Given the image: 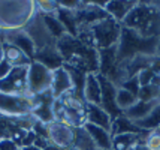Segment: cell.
<instances>
[{
	"label": "cell",
	"mask_w": 160,
	"mask_h": 150,
	"mask_svg": "<svg viewBox=\"0 0 160 150\" xmlns=\"http://www.w3.org/2000/svg\"><path fill=\"white\" fill-rule=\"evenodd\" d=\"M57 50L63 59V65L82 74H99V50L81 42L70 35L57 41Z\"/></svg>",
	"instance_id": "obj_1"
},
{
	"label": "cell",
	"mask_w": 160,
	"mask_h": 150,
	"mask_svg": "<svg viewBox=\"0 0 160 150\" xmlns=\"http://www.w3.org/2000/svg\"><path fill=\"white\" fill-rule=\"evenodd\" d=\"M121 26L136 32L142 38H159L160 9L154 6L153 2H136Z\"/></svg>",
	"instance_id": "obj_2"
},
{
	"label": "cell",
	"mask_w": 160,
	"mask_h": 150,
	"mask_svg": "<svg viewBox=\"0 0 160 150\" xmlns=\"http://www.w3.org/2000/svg\"><path fill=\"white\" fill-rule=\"evenodd\" d=\"M36 14L35 2H0V32L22 30Z\"/></svg>",
	"instance_id": "obj_3"
},
{
	"label": "cell",
	"mask_w": 160,
	"mask_h": 150,
	"mask_svg": "<svg viewBox=\"0 0 160 150\" xmlns=\"http://www.w3.org/2000/svg\"><path fill=\"white\" fill-rule=\"evenodd\" d=\"M121 30L123 26L111 17H106L105 20L91 26L90 33L96 50H108L117 47L121 38Z\"/></svg>",
	"instance_id": "obj_4"
},
{
	"label": "cell",
	"mask_w": 160,
	"mask_h": 150,
	"mask_svg": "<svg viewBox=\"0 0 160 150\" xmlns=\"http://www.w3.org/2000/svg\"><path fill=\"white\" fill-rule=\"evenodd\" d=\"M33 110H35L33 96L0 93V116L8 119H21L32 116Z\"/></svg>",
	"instance_id": "obj_5"
},
{
	"label": "cell",
	"mask_w": 160,
	"mask_h": 150,
	"mask_svg": "<svg viewBox=\"0 0 160 150\" xmlns=\"http://www.w3.org/2000/svg\"><path fill=\"white\" fill-rule=\"evenodd\" d=\"M51 83H52V71L33 60L27 69V95L38 96L49 92Z\"/></svg>",
	"instance_id": "obj_6"
},
{
	"label": "cell",
	"mask_w": 160,
	"mask_h": 150,
	"mask_svg": "<svg viewBox=\"0 0 160 150\" xmlns=\"http://www.w3.org/2000/svg\"><path fill=\"white\" fill-rule=\"evenodd\" d=\"M22 30L30 36V39L35 44L36 50H42V48H45V47H52V45L57 44V41L54 39V36L49 33L48 27L45 26V21H43L42 14H39V12L28 21V24Z\"/></svg>",
	"instance_id": "obj_7"
},
{
	"label": "cell",
	"mask_w": 160,
	"mask_h": 150,
	"mask_svg": "<svg viewBox=\"0 0 160 150\" xmlns=\"http://www.w3.org/2000/svg\"><path fill=\"white\" fill-rule=\"evenodd\" d=\"M47 128H48V140L52 146H56L60 150L73 149L75 128H70L68 125H63L54 120L49 122Z\"/></svg>",
	"instance_id": "obj_8"
},
{
	"label": "cell",
	"mask_w": 160,
	"mask_h": 150,
	"mask_svg": "<svg viewBox=\"0 0 160 150\" xmlns=\"http://www.w3.org/2000/svg\"><path fill=\"white\" fill-rule=\"evenodd\" d=\"M27 69L28 68H12L8 77L0 80V93L27 95Z\"/></svg>",
	"instance_id": "obj_9"
},
{
	"label": "cell",
	"mask_w": 160,
	"mask_h": 150,
	"mask_svg": "<svg viewBox=\"0 0 160 150\" xmlns=\"http://www.w3.org/2000/svg\"><path fill=\"white\" fill-rule=\"evenodd\" d=\"M98 77H99V83H100V92H102L100 93V107L109 114L112 120H115L117 117L123 114L118 110L117 104H115V95H117V89L118 87L108 78H105L103 75H100V74H98Z\"/></svg>",
	"instance_id": "obj_10"
},
{
	"label": "cell",
	"mask_w": 160,
	"mask_h": 150,
	"mask_svg": "<svg viewBox=\"0 0 160 150\" xmlns=\"http://www.w3.org/2000/svg\"><path fill=\"white\" fill-rule=\"evenodd\" d=\"M51 95L54 99H58L62 98L63 95L75 90L73 87V81H72V77L68 72V69L62 66L56 71H52V83H51Z\"/></svg>",
	"instance_id": "obj_11"
},
{
	"label": "cell",
	"mask_w": 160,
	"mask_h": 150,
	"mask_svg": "<svg viewBox=\"0 0 160 150\" xmlns=\"http://www.w3.org/2000/svg\"><path fill=\"white\" fill-rule=\"evenodd\" d=\"M5 42L12 44L17 48H20L28 59H35L36 54V47L33 41L30 39V36L24 32V30H18V32H11V33H5Z\"/></svg>",
	"instance_id": "obj_12"
},
{
	"label": "cell",
	"mask_w": 160,
	"mask_h": 150,
	"mask_svg": "<svg viewBox=\"0 0 160 150\" xmlns=\"http://www.w3.org/2000/svg\"><path fill=\"white\" fill-rule=\"evenodd\" d=\"M35 62H39L43 66H47L51 71H56L58 68L63 66V59L60 56V53L57 50V44L52 47H45L42 50H36L35 54Z\"/></svg>",
	"instance_id": "obj_13"
},
{
	"label": "cell",
	"mask_w": 160,
	"mask_h": 150,
	"mask_svg": "<svg viewBox=\"0 0 160 150\" xmlns=\"http://www.w3.org/2000/svg\"><path fill=\"white\" fill-rule=\"evenodd\" d=\"M85 120H87V123L96 125L99 128H103V129H106V131L111 132L112 119L109 117V114H108L100 105L87 104V108H85Z\"/></svg>",
	"instance_id": "obj_14"
},
{
	"label": "cell",
	"mask_w": 160,
	"mask_h": 150,
	"mask_svg": "<svg viewBox=\"0 0 160 150\" xmlns=\"http://www.w3.org/2000/svg\"><path fill=\"white\" fill-rule=\"evenodd\" d=\"M100 83L98 74H87L82 87V98L85 104L100 105Z\"/></svg>",
	"instance_id": "obj_15"
},
{
	"label": "cell",
	"mask_w": 160,
	"mask_h": 150,
	"mask_svg": "<svg viewBox=\"0 0 160 150\" xmlns=\"http://www.w3.org/2000/svg\"><path fill=\"white\" fill-rule=\"evenodd\" d=\"M84 129L87 131V134L91 137V140L98 146L99 150H111L112 149V135L109 131L103 128H99L96 125L85 123Z\"/></svg>",
	"instance_id": "obj_16"
},
{
	"label": "cell",
	"mask_w": 160,
	"mask_h": 150,
	"mask_svg": "<svg viewBox=\"0 0 160 150\" xmlns=\"http://www.w3.org/2000/svg\"><path fill=\"white\" fill-rule=\"evenodd\" d=\"M157 105H159V101H151V102H142V101H138L132 108H129L127 111H124L123 116H126L129 120L138 123V122L147 119L148 116L153 113V110L157 107Z\"/></svg>",
	"instance_id": "obj_17"
},
{
	"label": "cell",
	"mask_w": 160,
	"mask_h": 150,
	"mask_svg": "<svg viewBox=\"0 0 160 150\" xmlns=\"http://www.w3.org/2000/svg\"><path fill=\"white\" fill-rule=\"evenodd\" d=\"M3 50H5V60H6L12 68H28L30 63L33 62V60L28 59L20 48H17L12 44L3 42Z\"/></svg>",
	"instance_id": "obj_18"
},
{
	"label": "cell",
	"mask_w": 160,
	"mask_h": 150,
	"mask_svg": "<svg viewBox=\"0 0 160 150\" xmlns=\"http://www.w3.org/2000/svg\"><path fill=\"white\" fill-rule=\"evenodd\" d=\"M135 5H136V2H117V0H112V2H106L105 11L111 18H114L115 21H118L121 24Z\"/></svg>",
	"instance_id": "obj_19"
},
{
	"label": "cell",
	"mask_w": 160,
	"mask_h": 150,
	"mask_svg": "<svg viewBox=\"0 0 160 150\" xmlns=\"http://www.w3.org/2000/svg\"><path fill=\"white\" fill-rule=\"evenodd\" d=\"M147 131H142V129L135 123V122L129 120L126 116H120L115 120H112V128H111V135H123V134H145Z\"/></svg>",
	"instance_id": "obj_20"
},
{
	"label": "cell",
	"mask_w": 160,
	"mask_h": 150,
	"mask_svg": "<svg viewBox=\"0 0 160 150\" xmlns=\"http://www.w3.org/2000/svg\"><path fill=\"white\" fill-rule=\"evenodd\" d=\"M141 144L139 134H123L112 137V150H135Z\"/></svg>",
	"instance_id": "obj_21"
},
{
	"label": "cell",
	"mask_w": 160,
	"mask_h": 150,
	"mask_svg": "<svg viewBox=\"0 0 160 150\" xmlns=\"http://www.w3.org/2000/svg\"><path fill=\"white\" fill-rule=\"evenodd\" d=\"M56 17L58 18V21L62 23V26L64 27L66 33L70 36H73V38H77L78 24H77V18H75V12H73V11H68V9L58 8V11L56 12Z\"/></svg>",
	"instance_id": "obj_22"
},
{
	"label": "cell",
	"mask_w": 160,
	"mask_h": 150,
	"mask_svg": "<svg viewBox=\"0 0 160 150\" xmlns=\"http://www.w3.org/2000/svg\"><path fill=\"white\" fill-rule=\"evenodd\" d=\"M75 150H99L91 137L87 134V131L82 128H75V141H73Z\"/></svg>",
	"instance_id": "obj_23"
},
{
	"label": "cell",
	"mask_w": 160,
	"mask_h": 150,
	"mask_svg": "<svg viewBox=\"0 0 160 150\" xmlns=\"http://www.w3.org/2000/svg\"><path fill=\"white\" fill-rule=\"evenodd\" d=\"M136 102H138V98H136L135 95H132L130 92H127L123 87H118V89H117L115 104H117V107H118V110L121 113H124L129 108H132Z\"/></svg>",
	"instance_id": "obj_24"
},
{
	"label": "cell",
	"mask_w": 160,
	"mask_h": 150,
	"mask_svg": "<svg viewBox=\"0 0 160 150\" xmlns=\"http://www.w3.org/2000/svg\"><path fill=\"white\" fill-rule=\"evenodd\" d=\"M42 17H43L45 26L48 27L49 33L54 36L56 41H58L62 36L66 35V30H64V27L62 26V23L58 21V18L56 17V14L54 15H42Z\"/></svg>",
	"instance_id": "obj_25"
},
{
	"label": "cell",
	"mask_w": 160,
	"mask_h": 150,
	"mask_svg": "<svg viewBox=\"0 0 160 150\" xmlns=\"http://www.w3.org/2000/svg\"><path fill=\"white\" fill-rule=\"evenodd\" d=\"M138 126H139L142 131H147V132H150V131H156V129L160 128V104L157 107L153 110V113L148 116L147 119L144 120H141L136 123Z\"/></svg>",
	"instance_id": "obj_26"
},
{
	"label": "cell",
	"mask_w": 160,
	"mask_h": 150,
	"mask_svg": "<svg viewBox=\"0 0 160 150\" xmlns=\"http://www.w3.org/2000/svg\"><path fill=\"white\" fill-rule=\"evenodd\" d=\"M157 96H159V87L151 86V84L141 87L138 92V101H142V102L157 101Z\"/></svg>",
	"instance_id": "obj_27"
},
{
	"label": "cell",
	"mask_w": 160,
	"mask_h": 150,
	"mask_svg": "<svg viewBox=\"0 0 160 150\" xmlns=\"http://www.w3.org/2000/svg\"><path fill=\"white\" fill-rule=\"evenodd\" d=\"M35 3L38 12L42 15H54L58 11V3L52 0H48V2L43 0V2H35Z\"/></svg>",
	"instance_id": "obj_28"
},
{
	"label": "cell",
	"mask_w": 160,
	"mask_h": 150,
	"mask_svg": "<svg viewBox=\"0 0 160 150\" xmlns=\"http://www.w3.org/2000/svg\"><path fill=\"white\" fill-rule=\"evenodd\" d=\"M144 147L147 150H160V134L159 131H150L144 140Z\"/></svg>",
	"instance_id": "obj_29"
},
{
	"label": "cell",
	"mask_w": 160,
	"mask_h": 150,
	"mask_svg": "<svg viewBox=\"0 0 160 150\" xmlns=\"http://www.w3.org/2000/svg\"><path fill=\"white\" fill-rule=\"evenodd\" d=\"M154 77H156V74H154L150 68H145V69H142V71H139L136 74V78H138V83H139L141 87L151 84V81H153Z\"/></svg>",
	"instance_id": "obj_30"
},
{
	"label": "cell",
	"mask_w": 160,
	"mask_h": 150,
	"mask_svg": "<svg viewBox=\"0 0 160 150\" xmlns=\"http://www.w3.org/2000/svg\"><path fill=\"white\" fill-rule=\"evenodd\" d=\"M120 87H123V89H126L127 92H130L132 95H135L136 98H138V92H139V83H138V78H136V75L135 77H130V78L124 80L121 84H120Z\"/></svg>",
	"instance_id": "obj_31"
},
{
	"label": "cell",
	"mask_w": 160,
	"mask_h": 150,
	"mask_svg": "<svg viewBox=\"0 0 160 150\" xmlns=\"http://www.w3.org/2000/svg\"><path fill=\"white\" fill-rule=\"evenodd\" d=\"M20 146L12 138H0V150H18Z\"/></svg>",
	"instance_id": "obj_32"
},
{
	"label": "cell",
	"mask_w": 160,
	"mask_h": 150,
	"mask_svg": "<svg viewBox=\"0 0 160 150\" xmlns=\"http://www.w3.org/2000/svg\"><path fill=\"white\" fill-rule=\"evenodd\" d=\"M11 71H12V66L8 63L6 60H3V62L0 63V80H3L5 77H8Z\"/></svg>",
	"instance_id": "obj_33"
},
{
	"label": "cell",
	"mask_w": 160,
	"mask_h": 150,
	"mask_svg": "<svg viewBox=\"0 0 160 150\" xmlns=\"http://www.w3.org/2000/svg\"><path fill=\"white\" fill-rule=\"evenodd\" d=\"M150 69L156 74V75H159L160 74V59L159 57H154L151 60V63H150Z\"/></svg>",
	"instance_id": "obj_34"
},
{
	"label": "cell",
	"mask_w": 160,
	"mask_h": 150,
	"mask_svg": "<svg viewBox=\"0 0 160 150\" xmlns=\"http://www.w3.org/2000/svg\"><path fill=\"white\" fill-rule=\"evenodd\" d=\"M5 60V50H3V42H0V63Z\"/></svg>",
	"instance_id": "obj_35"
},
{
	"label": "cell",
	"mask_w": 160,
	"mask_h": 150,
	"mask_svg": "<svg viewBox=\"0 0 160 150\" xmlns=\"http://www.w3.org/2000/svg\"><path fill=\"white\" fill-rule=\"evenodd\" d=\"M24 150H43L42 147H39V146H36V144H33V146H28V147H22Z\"/></svg>",
	"instance_id": "obj_36"
},
{
	"label": "cell",
	"mask_w": 160,
	"mask_h": 150,
	"mask_svg": "<svg viewBox=\"0 0 160 150\" xmlns=\"http://www.w3.org/2000/svg\"><path fill=\"white\" fill-rule=\"evenodd\" d=\"M156 57L160 59V36H159V41H157V48H156Z\"/></svg>",
	"instance_id": "obj_37"
},
{
	"label": "cell",
	"mask_w": 160,
	"mask_h": 150,
	"mask_svg": "<svg viewBox=\"0 0 160 150\" xmlns=\"http://www.w3.org/2000/svg\"><path fill=\"white\" fill-rule=\"evenodd\" d=\"M157 101H159V104H160V89H159V96H157Z\"/></svg>",
	"instance_id": "obj_38"
},
{
	"label": "cell",
	"mask_w": 160,
	"mask_h": 150,
	"mask_svg": "<svg viewBox=\"0 0 160 150\" xmlns=\"http://www.w3.org/2000/svg\"><path fill=\"white\" fill-rule=\"evenodd\" d=\"M156 131H159V134H160V128H159V129H156Z\"/></svg>",
	"instance_id": "obj_39"
},
{
	"label": "cell",
	"mask_w": 160,
	"mask_h": 150,
	"mask_svg": "<svg viewBox=\"0 0 160 150\" xmlns=\"http://www.w3.org/2000/svg\"><path fill=\"white\" fill-rule=\"evenodd\" d=\"M18 150H24V149H22V147H20V149H18Z\"/></svg>",
	"instance_id": "obj_40"
},
{
	"label": "cell",
	"mask_w": 160,
	"mask_h": 150,
	"mask_svg": "<svg viewBox=\"0 0 160 150\" xmlns=\"http://www.w3.org/2000/svg\"><path fill=\"white\" fill-rule=\"evenodd\" d=\"M159 77H160V74H159Z\"/></svg>",
	"instance_id": "obj_41"
},
{
	"label": "cell",
	"mask_w": 160,
	"mask_h": 150,
	"mask_svg": "<svg viewBox=\"0 0 160 150\" xmlns=\"http://www.w3.org/2000/svg\"><path fill=\"white\" fill-rule=\"evenodd\" d=\"M73 150H75V149H73Z\"/></svg>",
	"instance_id": "obj_42"
},
{
	"label": "cell",
	"mask_w": 160,
	"mask_h": 150,
	"mask_svg": "<svg viewBox=\"0 0 160 150\" xmlns=\"http://www.w3.org/2000/svg\"><path fill=\"white\" fill-rule=\"evenodd\" d=\"M111 150H112V149H111Z\"/></svg>",
	"instance_id": "obj_43"
}]
</instances>
